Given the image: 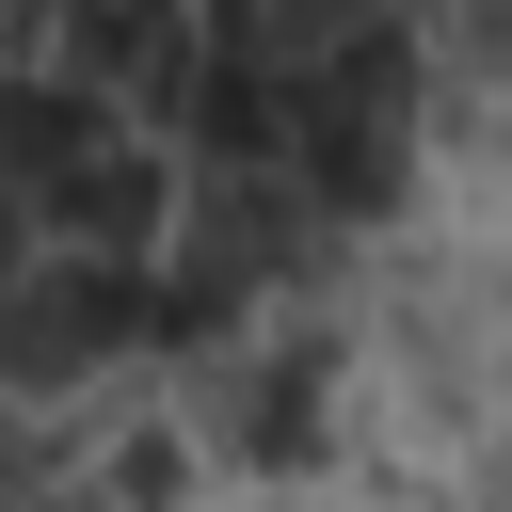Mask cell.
Instances as JSON below:
<instances>
[{"instance_id":"6da1fadb","label":"cell","mask_w":512,"mask_h":512,"mask_svg":"<svg viewBox=\"0 0 512 512\" xmlns=\"http://www.w3.org/2000/svg\"><path fill=\"white\" fill-rule=\"evenodd\" d=\"M128 352H160V256H112V240H0V400H16V416L112 384Z\"/></svg>"},{"instance_id":"7a4b0ae2","label":"cell","mask_w":512,"mask_h":512,"mask_svg":"<svg viewBox=\"0 0 512 512\" xmlns=\"http://www.w3.org/2000/svg\"><path fill=\"white\" fill-rule=\"evenodd\" d=\"M320 352L304 336H208L192 352V448L208 464H304L320 448Z\"/></svg>"},{"instance_id":"3957f363","label":"cell","mask_w":512,"mask_h":512,"mask_svg":"<svg viewBox=\"0 0 512 512\" xmlns=\"http://www.w3.org/2000/svg\"><path fill=\"white\" fill-rule=\"evenodd\" d=\"M192 64H208L192 0H64V32H48V80H80V96L128 112V128H160V112L192 96Z\"/></svg>"},{"instance_id":"277c9868","label":"cell","mask_w":512,"mask_h":512,"mask_svg":"<svg viewBox=\"0 0 512 512\" xmlns=\"http://www.w3.org/2000/svg\"><path fill=\"white\" fill-rule=\"evenodd\" d=\"M192 32H208L224 64H272V80H304V64L368 48V32H400V0H192Z\"/></svg>"},{"instance_id":"5b68a950","label":"cell","mask_w":512,"mask_h":512,"mask_svg":"<svg viewBox=\"0 0 512 512\" xmlns=\"http://www.w3.org/2000/svg\"><path fill=\"white\" fill-rule=\"evenodd\" d=\"M432 96H512V0H400Z\"/></svg>"},{"instance_id":"8992f818","label":"cell","mask_w":512,"mask_h":512,"mask_svg":"<svg viewBox=\"0 0 512 512\" xmlns=\"http://www.w3.org/2000/svg\"><path fill=\"white\" fill-rule=\"evenodd\" d=\"M48 32H64V0H0V64H48Z\"/></svg>"},{"instance_id":"52a82bcc","label":"cell","mask_w":512,"mask_h":512,"mask_svg":"<svg viewBox=\"0 0 512 512\" xmlns=\"http://www.w3.org/2000/svg\"><path fill=\"white\" fill-rule=\"evenodd\" d=\"M0 512H32V480H0Z\"/></svg>"}]
</instances>
